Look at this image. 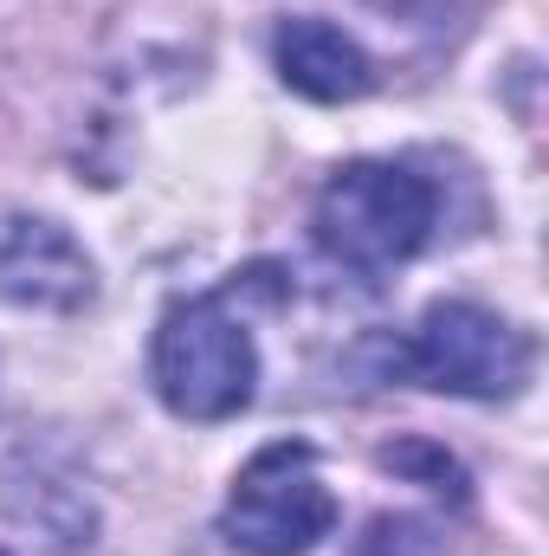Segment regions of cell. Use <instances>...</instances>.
<instances>
[{"mask_svg": "<svg viewBox=\"0 0 549 556\" xmlns=\"http://www.w3.org/2000/svg\"><path fill=\"white\" fill-rule=\"evenodd\" d=\"M433 220L439 194L408 162H343L310 207L323 260L356 278H388L395 266H408L433 240Z\"/></svg>", "mask_w": 549, "mask_h": 556, "instance_id": "cell-1", "label": "cell"}, {"mask_svg": "<svg viewBox=\"0 0 549 556\" xmlns=\"http://www.w3.org/2000/svg\"><path fill=\"white\" fill-rule=\"evenodd\" d=\"M149 382L181 420H233L253 408L259 343L246 317H233V285L175 298L149 343Z\"/></svg>", "mask_w": 549, "mask_h": 556, "instance_id": "cell-2", "label": "cell"}, {"mask_svg": "<svg viewBox=\"0 0 549 556\" xmlns=\"http://www.w3.org/2000/svg\"><path fill=\"white\" fill-rule=\"evenodd\" d=\"M531 337L485 311V304H465V298H439L420 311L408 337L388 343V376L420 382V389H439V395H465V402H505L531 382Z\"/></svg>", "mask_w": 549, "mask_h": 556, "instance_id": "cell-3", "label": "cell"}, {"mask_svg": "<svg viewBox=\"0 0 549 556\" xmlns=\"http://www.w3.org/2000/svg\"><path fill=\"white\" fill-rule=\"evenodd\" d=\"M227 544L246 556H310L336 531V492L323 485L310 440H272L259 446L220 511Z\"/></svg>", "mask_w": 549, "mask_h": 556, "instance_id": "cell-4", "label": "cell"}, {"mask_svg": "<svg viewBox=\"0 0 549 556\" xmlns=\"http://www.w3.org/2000/svg\"><path fill=\"white\" fill-rule=\"evenodd\" d=\"M98 298L91 253L46 214H0V304L72 317Z\"/></svg>", "mask_w": 549, "mask_h": 556, "instance_id": "cell-5", "label": "cell"}, {"mask_svg": "<svg viewBox=\"0 0 549 556\" xmlns=\"http://www.w3.org/2000/svg\"><path fill=\"white\" fill-rule=\"evenodd\" d=\"M272 65L310 104H349L375 85V59L330 20H284L272 33Z\"/></svg>", "mask_w": 549, "mask_h": 556, "instance_id": "cell-6", "label": "cell"}, {"mask_svg": "<svg viewBox=\"0 0 549 556\" xmlns=\"http://www.w3.org/2000/svg\"><path fill=\"white\" fill-rule=\"evenodd\" d=\"M349 556H439V538L413 511H375L362 525V538L349 544Z\"/></svg>", "mask_w": 549, "mask_h": 556, "instance_id": "cell-7", "label": "cell"}, {"mask_svg": "<svg viewBox=\"0 0 549 556\" xmlns=\"http://www.w3.org/2000/svg\"><path fill=\"white\" fill-rule=\"evenodd\" d=\"M0 556H7V551H0Z\"/></svg>", "mask_w": 549, "mask_h": 556, "instance_id": "cell-8", "label": "cell"}]
</instances>
